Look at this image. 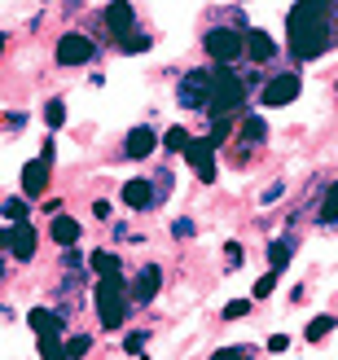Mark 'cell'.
I'll return each instance as SVG.
<instances>
[{
    "instance_id": "cell-32",
    "label": "cell",
    "mask_w": 338,
    "mask_h": 360,
    "mask_svg": "<svg viewBox=\"0 0 338 360\" xmlns=\"http://www.w3.org/2000/svg\"><path fill=\"white\" fill-rule=\"evenodd\" d=\"M119 49H123V53H145V49H150V35H132V40H123Z\"/></svg>"
},
{
    "instance_id": "cell-7",
    "label": "cell",
    "mask_w": 338,
    "mask_h": 360,
    "mask_svg": "<svg viewBox=\"0 0 338 360\" xmlns=\"http://www.w3.org/2000/svg\"><path fill=\"white\" fill-rule=\"evenodd\" d=\"M185 158H189V167L198 172L202 185H211V180H216V150H211V141H189Z\"/></svg>"
},
{
    "instance_id": "cell-12",
    "label": "cell",
    "mask_w": 338,
    "mask_h": 360,
    "mask_svg": "<svg viewBox=\"0 0 338 360\" xmlns=\"http://www.w3.org/2000/svg\"><path fill=\"white\" fill-rule=\"evenodd\" d=\"M181 105H189V110H202L207 105V70H189L181 79Z\"/></svg>"
},
{
    "instance_id": "cell-17",
    "label": "cell",
    "mask_w": 338,
    "mask_h": 360,
    "mask_svg": "<svg viewBox=\"0 0 338 360\" xmlns=\"http://www.w3.org/2000/svg\"><path fill=\"white\" fill-rule=\"evenodd\" d=\"M264 136H268V123H264L259 115H246L242 119V132H238V146H242V141H246V146H259Z\"/></svg>"
},
{
    "instance_id": "cell-5",
    "label": "cell",
    "mask_w": 338,
    "mask_h": 360,
    "mask_svg": "<svg viewBox=\"0 0 338 360\" xmlns=\"http://www.w3.org/2000/svg\"><path fill=\"white\" fill-rule=\"evenodd\" d=\"M101 22H105V31H110L119 44L136 35V13H132V5H123V0H115V5L101 9Z\"/></svg>"
},
{
    "instance_id": "cell-29",
    "label": "cell",
    "mask_w": 338,
    "mask_h": 360,
    "mask_svg": "<svg viewBox=\"0 0 338 360\" xmlns=\"http://www.w3.org/2000/svg\"><path fill=\"white\" fill-rule=\"evenodd\" d=\"M277 290V273H264L259 281H255V299H268Z\"/></svg>"
},
{
    "instance_id": "cell-28",
    "label": "cell",
    "mask_w": 338,
    "mask_h": 360,
    "mask_svg": "<svg viewBox=\"0 0 338 360\" xmlns=\"http://www.w3.org/2000/svg\"><path fill=\"white\" fill-rule=\"evenodd\" d=\"M228 136H233V123H228V119H216V123H211V150H216L220 146V141H228Z\"/></svg>"
},
{
    "instance_id": "cell-35",
    "label": "cell",
    "mask_w": 338,
    "mask_h": 360,
    "mask_svg": "<svg viewBox=\"0 0 338 360\" xmlns=\"http://www.w3.org/2000/svg\"><path fill=\"white\" fill-rule=\"evenodd\" d=\"M224 255L233 259V264H242V242H228V246H224Z\"/></svg>"
},
{
    "instance_id": "cell-1",
    "label": "cell",
    "mask_w": 338,
    "mask_h": 360,
    "mask_svg": "<svg viewBox=\"0 0 338 360\" xmlns=\"http://www.w3.org/2000/svg\"><path fill=\"white\" fill-rule=\"evenodd\" d=\"M330 5L321 0H299L286 18V40H290V58L299 62H316L330 53V40H334V27H330Z\"/></svg>"
},
{
    "instance_id": "cell-19",
    "label": "cell",
    "mask_w": 338,
    "mask_h": 360,
    "mask_svg": "<svg viewBox=\"0 0 338 360\" xmlns=\"http://www.w3.org/2000/svg\"><path fill=\"white\" fill-rule=\"evenodd\" d=\"M27 211H31L27 198H5V202H0V215H5L9 224H27Z\"/></svg>"
},
{
    "instance_id": "cell-3",
    "label": "cell",
    "mask_w": 338,
    "mask_h": 360,
    "mask_svg": "<svg viewBox=\"0 0 338 360\" xmlns=\"http://www.w3.org/2000/svg\"><path fill=\"white\" fill-rule=\"evenodd\" d=\"M132 312V295H128V281H123V273L115 277H101L97 281V316L105 330H119L123 321H128Z\"/></svg>"
},
{
    "instance_id": "cell-30",
    "label": "cell",
    "mask_w": 338,
    "mask_h": 360,
    "mask_svg": "<svg viewBox=\"0 0 338 360\" xmlns=\"http://www.w3.org/2000/svg\"><path fill=\"white\" fill-rule=\"evenodd\" d=\"M246 312H251V299H233V303L224 308V321H238V316H246Z\"/></svg>"
},
{
    "instance_id": "cell-37",
    "label": "cell",
    "mask_w": 338,
    "mask_h": 360,
    "mask_svg": "<svg viewBox=\"0 0 338 360\" xmlns=\"http://www.w3.org/2000/svg\"><path fill=\"white\" fill-rule=\"evenodd\" d=\"M176 233H181V238H193V220H176Z\"/></svg>"
},
{
    "instance_id": "cell-24",
    "label": "cell",
    "mask_w": 338,
    "mask_h": 360,
    "mask_svg": "<svg viewBox=\"0 0 338 360\" xmlns=\"http://www.w3.org/2000/svg\"><path fill=\"white\" fill-rule=\"evenodd\" d=\"M163 150H167V154H185V150H189V132H185V128H167Z\"/></svg>"
},
{
    "instance_id": "cell-33",
    "label": "cell",
    "mask_w": 338,
    "mask_h": 360,
    "mask_svg": "<svg viewBox=\"0 0 338 360\" xmlns=\"http://www.w3.org/2000/svg\"><path fill=\"white\" fill-rule=\"evenodd\" d=\"M286 347H290L286 334H273V338H268V352H286Z\"/></svg>"
},
{
    "instance_id": "cell-20",
    "label": "cell",
    "mask_w": 338,
    "mask_h": 360,
    "mask_svg": "<svg viewBox=\"0 0 338 360\" xmlns=\"http://www.w3.org/2000/svg\"><path fill=\"white\" fill-rule=\"evenodd\" d=\"M88 264H93V273H97V277H115V273H119V255H115V250H97V255L88 259Z\"/></svg>"
},
{
    "instance_id": "cell-13",
    "label": "cell",
    "mask_w": 338,
    "mask_h": 360,
    "mask_svg": "<svg viewBox=\"0 0 338 360\" xmlns=\"http://www.w3.org/2000/svg\"><path fill=\"white\" fill-rule=\"evenodd\" d=\"M48 158H35V163H27L22 167V193H27V202H31V198H40L44 189H48Z\"/></svg>"
},
{
    "instance_id": "cell-39",
    "label": "cell",
    "mask_w": 338,
    "mask_h": 360,
    "mask_svg": "<svg viewBox=\"0 0 338 360\" xmlns=\"http://www.w3.org/2000/svg\"><path fill=\"white\" fill-rule=\"evenodd\" d=\"M0 53H5V31H0Z\"/></svg>"
},
{
    "instance_id": "cell-36",
    "label": "cell",
    "mask_w": 338,
    "mask_h": 360,
    "mask_svg": "<svg viewBox=\"0 0 338 360\" xmlns=\"http://www.w3.org/2000/svg\"><path fill=\"white\" fill-rule=\"evenodd\" d=\"M277 198H281V185H268V189L259 193V202H277Z\"/></svg>"
},
{
    "instance_id": "cell-40",
    "label": "cell",
    "mask_w": 338,
    "mask_h": 360,
    "mask_svg": "<svg viewBox=\"0 0 338 360\" xmlns=\"http://www.w3.org/2000/svg\"><path fill=\"white\" fill-rule=\"evenodd\" d=\"M0 273H5V264H0Z\"/></svg>"
},
{
    "instance_id": "cell-10",
    "label": "cell",
    "mask_w": 338,
    "mask_h": 360,
    "mask_svg": "<svg viewBox=\"0 0 338 360\" xmlns=\"http://www.w3.org/2000/svg\"><path fill=\"white\" fill-rule=\"evenodd\" d=\"M158 285H163V268H158V264H141V273L128 285V295H132V303H150L158 295Z\"/></svg>"
},
{
    "instance_id": "cell-41",
    "label": "cell",
    "mask_w": 338,
    "mask_h": 360,
    "mask_svg": "<svg viewBox=\"0 0 338 360\" xmlns=\"http://www.w3.org/2000/svg\"><path fill=\"white\" fill-rule=\"evenodd\" d=\"M334 13H338V9H334Z\"/></svg>"
},
{
    "instance_id": "cell-21",
    "label": "cell",
    "mask_w": 338,
    "mask_h": 360,
    "mask_svg": "<svg viewBox=\"0 0 338 360\" xmlns=\"http://www.w3.org/2000/svg\"><path fill=\"white\" fill-rule=\"evenodd\" d=\"M286 264H290V242H273L268 246V273H286Z\"/></svg>"
},
{
    "instance_id": "cell-6",
    "label": "cell",
    "mask_w": 338,
    "mask_h": 360,
    "mask_svg": "<svg viewBox=\"0 0 338 360\" xmlns=\"http://www.w3.org/2000/svg\"><path fill=\"white\" fill-rule=\"evenodd\" d=\"M93 53H97V44L88 40V35H79V31H70V35L58 40V62L62 66H88V62H93Z\"/></svg>"
},
{
    "instance_id": "cell-15",
    "label": "cell",
    "mask_w": 338,
    "mask_h": 360,
    "mask_svg": "<svg viewBox=\"0 0 338 360\" xmlns=\"http://www.w3.org/2000/svg\"><path fill=\"white\" fill-rule=\"evenodd\" d=\"M154 146H158V136H154L150 128H132L128 141H123V154H128V158H150Z\"/></svg>"
},
{
    "instance_id": "cell-4",
    "label": "cell",
    "mask_w": 338,
    "mask_h": 360,
    "mask_svg": "<svg viewBox=\"0 0 338 360\" xmlns=\"http://www.w3.org/2000/svg\"><path fill=\"white\" fill-rule=\"evenodd\" d=\"M207 53L216 58V66H233L246 53V31H238V27H211L207 31Z\"/></svg>"
},
{
    "instance_id": "cell-2",
    "label": "cell",
    "mask_w": 338,
    "mask_h": 360,
    "mask_svg": "<svg viewBox=\"0 0 338 360\" xmlns=\"http://www.w3.org/2000/svg\"><path fill=\"white\" fill-rule=\"evenodd\" d=\"M242 101H246V79L238 75L233 66H216V70H207V105H202L207 115L228 119Z\"/></svg>"
},
{
    "instance_id": "cell-18",
    "label": "cell",
    "mask_w": 338,
    "mask_h": 360,
    "mask_svg": "<svg viewBox=\"0 0 338 360\" xmlns=\"http://www.w3.org/2000/svg\"><path fill=\"white\" fill-rule=\"evenodd\" d=\"M48 233H53V242H58V246H75V242H79V224L70 220V215H58Z\"/></svg>"
},
{
    "instance_id": "cell-8",
    "label": "cell",
    "mask_w": 338,
    "mask_h": 360,
    "mask_svg": "<svg viewBox=\"0 0 338 360\" xmlns=\"http://www.w3.org/2000/svg\"><path fill=\"white\" fill-rule=\"evenodd\" d=\"M299 75H277V79H268L264 84V93H259V101L264 105H290L294 97H299Z\"/></svg>"
},
{
    "instance_id": "cell-22",
    "label": "cell",
    "mask_w": 338,
    "mask_h": 360,
    "mask_svg": "<svg viewBox=\"0 0 338 360\" xmlns=\"http://www.w3.org/2000/svg\"><path fill=\"white\" fill-rule=\"evenodd\" d=\"M316 220H321V224H334L338 220V180L325 189V202H321V211H316Z\"/></svg>"
},
{
    "instance_id": "cell-9",
    "label": "cell",
    "mask_w": 338,
    "mask_h": 360,
    "mask_svg": "<svg viewBox=\"0 0 338 360\" xmlns=\"http://www.w3.org/2000/svg\"><path fill=\"white\" fill-rule=\"evenodd\" d=\"M35 250H40V233L31 229V220L27 224H13L9 229V255L27 264V259H35Z\"/></svg>"
},
{
    "instance_id": "cell-38",
    "label": "cell",
    "mask_w": 338,
    "mask_h": 360,
    "mask_svg": "<svg viewBox=\"0 0 338 360\" xmlns=\"http://www.w3.org/2000/svg\"><path fill=\"white\" fill-rule=\"evenodd\" d=\"M9 246V229H0V250H5Z\"/></svg>"
},
{
    "instance_id": "cell-26",
    "label": "cell",
    "mask_w": 338,
    "mask_h": 360,
    "mask_svg": "<svg viewBox=\"0 0 338 360\" xmlns=\"http://www.w3.org/2000/svg\"><path fill=\"white\" fill-rule=\"evenodd\" d=\"M40 356H44V360H70L62 338H40Z\"/></svg>"
},
{
    "instance_id": "cell-23",
    "label": "cell",
    "mask_w": 338,
    "mask_h": 360,
    "mask_svg": "<svg viewBox=\"0 0 338 360\" xmlns=\"http://www.w3.org/2000/svg\"><path fill=\"white\" fill-rule=\"evenodd\" d=\"M334 326H338L334 316H312V321H308V334H304V338H308V343H321V338H325Z\"/></svg>"
},
{
    "instance_id": "cell-27",
    "label": "cell",
    "mask_w": 338,
    "mask_h": 360,
    "mask_svg": "<svg viewBox=\"0 0 338 360\" xmlns=\"http://www.w3.org/2000/svg\"><path fill=\"white\" fill-rule=\"evenodd\" d=\"M88 347H93V334H75V338L66 343V356L79 360V356H88Z\"/></svg>"
},
{
    "instance_id": "cell-14",
    "label": "cell",
    "mask_w": 338,
    "mask_h": 360,
    "mask_svg": "<svg viewBox=\"0 0 338 360\" xmlns=\"http://www.w3.org/2000/svg\"><path fill=\"white\" fill-rule=\"evenodd\" d=\"M246 58L251 62H273L277 58V44L268 31H246Z\"/></svg>"
},
{
    "instance_id": "cell-31",
    "label": "cell",
    "mask_w": 338,
    "mask_h": 360,
    "mask_svg": "<svg viewBox=\"0 0 338 360\" xmlns=\"http://www.w3.org/2000/svg\"><path fill=\"white\" fill-rule=\"evenodd\" d=\"M211 360H251V352H246V347H220Z\"/></svg>"
},
{
    "instance_id": "cell-11",
    "label": "cell",
    "mask_w": 338,
    "mask_h": 360,
    "mask_svg": "<svg viewBox=\"0 0 338 360\" xmlns=\"http://www.w3.org/2000/svg\"><path fill=\"white\" fill-rule=\"evenodd\" d=\"M27 326L40 334V338H62L66 316H62V312H48V308H31V312H27Z\"/></svg>"
},
{
    "instance_id": "cell-16",
    "label": "cell",
    "mask_w": 338,
    "mask_h": 360,
    "mask_svg": "<svg viewBox=\"0 0 338 360\" xmlns=\"http://www.w3.org/2000/svg\"><path fill=\"white\" fill-rule=\"evenodd\" d=\"M123 202L136 207V211L154 207V180H128V185H123Z\"/></svg>"
},
{
    "instance_id": "cell-34",
    "label": "cell",
    "mask_w": 338,
    "mask_h": 360,
    "mask_svg": "<svg viewBox=\"0 0 338 360\" xmlns=\"http://www.w3.org/2000/svg\"><path fill=\"white\" fill-rule=\"evenodd\" d=\"M123 347H128V352H132V356H136V352H141V347H145V334H128V343H123Z\"/></svg>"
},
{
    "instance_id": "cell-25",
    "label": "cell",
    "mask_w": 338,
    "mask_h": 360,
    "mask_svg": "<svg viewBox=\"0 0 338 360\" xmlns=\"http://www.w3.org/2000/svg\"><path fill=\"white\" fill-rule=\"evenodd\" d=\"M44 123H48L53 132H58L62 123H66V101H62V97H53V101L44 105Z\"/></svg>"
}]
</instances>
